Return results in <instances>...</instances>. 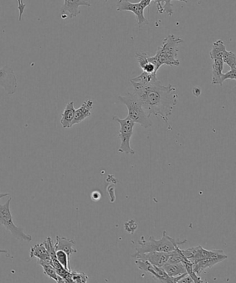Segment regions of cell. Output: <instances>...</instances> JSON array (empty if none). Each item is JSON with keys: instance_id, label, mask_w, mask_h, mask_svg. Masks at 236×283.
I'll return each instance as SVG.
<instances>
[{"instance_id": "obj_24", "label": "cell", "mask_w": 236, "mask_h": 283, "mask_svg": "<svg viewBox=\"0 0 236 283\" xmlns=\"http://www.w3.org/2000/svg\"><path fill=\"white\" fill-rule=\"evenodd\" d=\"M213 250H207L204 249L202 246H198V247H195V253H194L193 257L189 261L194 265L197 263V262L200 261V260L205 259V258H207L209 256L211 253H213Z\"/></svg>"}, {"instance_id": "obj_9", "label": "cell", "mask_w": 236, "mask_h": 283, "mask_svg": "<svg viewBox=\"0 0 236 283\" xmlns=\"http://www.w3.org/2000/svg\"><path fill=\"white\" fill-rule=\"evenodd\" d=\"M227 259V255L222 250H213L207 258L197 262L193 265V270L197 274H202L205 269L213 267L214 265Z\"/></svg>"}, {"instance_id": "obj_23", "label": "cell", "mask_w": 236, "mask_h": 283, "mask_svg": "<svg viewBox=\"0 0 236 283\" xmlns=\"http://www.w3.org/2000/svg\"><path fill=\"white\" fill-rule=\"evenodd\" d=\"M227 51L225 45L222 40H218L213 44L212 48L210 51V57L213 60H222L223 54Z\"/></svg>"}, {"instance_id": "obj_22", "label": "cell", "mask_w": 236, "mask_h": 283, "mask_svg": "<svg viewBox=\"0 0 236 283\" xmlns=\"http://www.w3.org/2000/svg\"><path fill=\"white\" fill-rule=\"evenodd\" d=\"M38 264L43 267L44 274L48 276L50 279H52L53 281L58 283H64L62 278L58 276L52 265L45 263V262L40 261V260H38Z\"/></svg>"}, {"instance_id": "obj_6", "label": "cell", "mask_w": 236, "mask_h": 283, "mask_svg": "<svg viewBox=\"0 0 236 283\" xmlns=\"http://www.w3.org/2000/svg\"><path fill=\"white\" fill-rule=\"evenodd\" d=\"M113 120L119 123L120 125L119 130V138L121 140L120 148L118 151L121 153H126L127 155H135V152L130 146V140L133 135L134 126L135 123L131 120L130 118L121 119L118 116H113Z\"/></svg>"}, {"instance_id": "obj_10", "label": "cell", "mask_w": 236, "mask_h": 283, "mask_svg": "<svg viewBox=\"0 0 236 283\" xmlns=\"http://www.w3.org/2000/svg\"><path fill=\"white\" fill-rule=\"evenodd\" d=\"M0 87L9 95L14 94L17 90V78L14 70L8 66L0 68Z\"/></svg>"}, {"instance_id": "obj_5", "label": "cell", "mask_w": 236, "mask_h": 283, "mask_svg": "<svg viewBox=\"0 0 236 283\" xmlns=\"http://www.w3.org/2000/svg\"><path fill=\"white\" fill-rule=\"evenodd\" d=\"M11 200L12 199L9 198L4 204H0V225L4 226L5 229L9 231L17 240L31 242L32 240L31 236L26 234L22 229L17 227L14 224L12 214L10 211Z\"/></svg>"}, {"instance_id": "obj_18", "label": "cell", "mask_w": 236, "mask_h": 283, "mask_svg": "<svg viewBox=\"0 0 236 283\" xmlns=\"http://www.w3.org/2000/svg\"><path fill=\"white\" fill-rule=\"evenodd\" d=\"M224 69V63L222 60H213L212 65V82L213 85H220L222 86V82L221 77Z\"/></svg>"}, {"instance_id": "obj_32", "label": "cell", "mask_w": 236, "mask_h": 283, "mask_svg": "<svg viewBox=\"0 0 236 283\" xmlns=\"http://www.w3.org/2000/svg\"><path fill=\"white\" fill-rule=\"evenodd\" d=\"M9 193H0V199L3 198V197H5L9 195Z\"/></svg>"}, {"instance_id": "obj_12", "label": "cell", "mask_w": 236, "mask_h": 283, "mask_svg": "<svg viewBox=\"0 0 236 283\" xmlns=\"http://www.w3.org/2000/svg\"><path fill=\"white\" fill-rule=\"evenodd\" d=\"M80 6L90 7L91 4L83 0H64V4L61 10V14H62L61 17L64 16V17H67V14H69V17L70 18L77 17L80 14L79 11V7Z\"/></svg>"}, {"instance_id": "obj_7", "label": "cell", "mask_w": 236, "mask_h": 283, "mask_svg": "<svg viewBox=\"0 0 236 283\" xmlns=\"http://www.w3.org/2000/svg\"><path fill=\"white\" fill-rule=\"evenodd\" d=\"M153 0H140V2L132 3L128 0H119L116 6V11H130L137 17V23L140 27L148 24V22L144 16L145 8L150 6Z\"/></svg>"}, {"instance_id": "obj_33", "label": "cell", "mask_w": 236, "mask_h": 283, "mask_svg": "<svg viewBox=\"0 0 236 283\" xmlns=\"http://www.w3.org/2000/svg\"><path fill=\"white\" fill-rule=\"evenodd\" d=\"M7 251L4 250H0V253H7Z\"/></svg>"}, {"instance_id": "obj_19", "label": "cell", "mask_w": 236, "mask_h": 283, "mask_svg": "<svg viewBox=\"0 0 236 283\" xmlns=\"http://www.w3.org/2000/svg\"><path fill=\"white\" fill-rule=\"evenodd\" d=\"M165 272L171 278L177 277L181 275L187 274L182 263L175 264H166L161 267Z\"/></svg>"}, {"instance_id": "obj_8", "label": "cell", "mask_w": 236, "mask_h": 283, "mask_svg": "<svg viewBox=\"0 0 236 283\" xmlns=\"http://www.w3.org/2000/svg\"><path fill=\"white\" fill-rule=\"evenodd\" d=\"M135 264L138 267L139 269L149 273L155 279L161 283H178L182 278L187 276V274L181 275L177 277L171 278L164 271V269L159 267L150 264L148 261L142 259H135Z\"/></svg>"}, {"instance_id": "obj_30", "label": "cell", "mask_w": 236, "mask_h": 283, "mask_svg": "<svg viewBox=\"0 0 236 283\" xmlns=\"http://www.w3.org/2000/svg\"><path fill=\"white\" fill-rule=\"evenodd\" d=\"M17 8H18L19 15V20H22V15L24 14V9L26 8V4H24L23 0H17Z\"/></svg>"}, {"instance_id": "obj_31", "label": "cell", "mask_w": 236, "mask_h": 283, "mask_svg": "<svg viewBox=\"0 0 236 283\" xmlns=\"http://www.w3.org/2000/svg\"><path fill=\"white\" fill-rule=\"evenodd\" d=\"M192 93L194 96L196 97H199L202 94V90L200 87H195L192 90Z\"/></svg>"}, {"instance_id": "obj_27", "label": "cell", "mask_w": 236, "mask_h": 283, "mask_svg": "<svg viewBox=\"0 0 236 283\" xmlns=\"http://www.w3.org/2000/svg\"><path fill=\"white\" fill-rule=\"evenodd\" d=\"M56 258L58 261L63 265L64 269L71 271L70 268V259L68 258L67 255L63 251H56Z\"/></svg>"}, {"instance_id": "obj_15", "label": "cell", "mask_w": 236, "mask_h": 283, "mask_svg": "<svg viewBox=\"0 0 236 283\" xmlns=\"http://www.w3.org/2000/svg\"><path fill=\"white\" fill-rule=\"evenodd\" d=\"M30 258H36L38 260L52 265L51 257L44 243L37 244L31 248Z\"/></svg>"}, {"instance_id": "obj_28", "label": "cell", "mask_w": 236, "mask_h": 283, "mask_svg": "<svg viewBox=\"0 0 236 283\" xmlns=\"http://www.w3.org/2000/svg\"><path fill=\"white\" fill-rule=\"evenodd\" d=\"M73 283H86L88 277L83 273H78L76 271H71Z\"/></svg>"}, {"instance_id": "obj_20", "label": "cell", "mask_w": 236, "mask_h": 283, "mask_svg": "<svg viewBox=\"0 0 236 283\" xmlns=\"http://www.w3.org/2000/svg\"><path fill=\"white\" fill-rule=\"evenodd\" d=\"M157 80H159V79L157 77V73L148 74V73L143 72L138 77L131 79L130 81L137 82L143 86H147V85L154 83Z\"/></svg>"}, {"instance_id": "obj_4", "label": "cell", "mask_w": 236, "mask_h": 283, "mask_svg": "<svg viewBox=\"0 0 236 283\" xmlns=\"http://www.w3.org/2000/svg\"><path fill=\"white\" fill-rule=\"evenodd\" d=\"M118 98L121 103L127 107L128 110L127 117L130 118L131 120L145 129L153 126V122L149 116L147 115L142 103L135 94L127 92L125 95H119Z\"/></svg>"}, {"instance_id": "obj_29", "label": "cell", "mask_w": 236, "mask_h": 283, "mask_svg": "<svg viewBox=\"0 0 236 283\" xmlns=\"http://www.w3.org/2000/svg\"><path fill=\"white\" fill-rule=\"evenodd\" d=\"M221 80H222V83L227 80H236V69H231L230 71L226 73V74H222L221 77Z\"/></svg>"}, {"instance_id": "obj_16", "label": "cell", "mask_w": 236, "mask_h": 283, "mask_svg": "<svg viewBox=\"0 0 236 283\" xmlns=\"http://www.w3.org/2000/svg\"><path fill=\"white\" fill-rule=\"evenodd\" d=\"M139 65L142 68L143 72L153 74L157 73L156 68L151 61V56H148L145 53H137L135 54Z\"/></svg>"}, {"instance_id": "obj_14", "label": "cell", "mask_w": 236, "mask_h": 283, "mask_svg": "<svg viewBox=\"0 0 236 283\" xmlns=\"http://www.w3.org/2000/svg\"><path fill=\"white\" fill-rule=\"evenodd\" d=\"M56 242L54 245L55 250L63 251L67 255L68 258L70 259V255L73 253H77L78 251L74 248V246L76 245L75 241L66 238L64 237L56 236Z\"/></svg>"}, {"instance_id": "obj_2", "label": "cell", "mask_w": 236, "mask_h": 283, "mask_svg": "<svg viewBox=\"0 0 236 283\" xmlns=\"http://www.w3.org/2000/svg\"><path fill=\"white\" fill-rule=\"evenodd\" d=\"M187 242V240H181L179 239L170 237L166 231L163 232L161 239L157 240L153 236H150L145 239L144 236L141 237L137 242L138 247L136 248V253H144L148 252H171L177 250L181 245Z\"/></svg>"}, {"instance_id": "obj_25", "label": "cell", "mask_w": 236, "mask_h": 283, "mask_svg": "<svg viewBox=\"0 0 236 283\" xmlns=\"http://www.w3.org/2000/svg\"><path fill=\"white\" fill-rule=\"evenodd\" d=\"M182 263L184 265V267H185L187 274L191 278L194 283H204L203 280L199 277L198 274L194 271L193 264L189 260H184Z\"/></svg>"}, {"instance_id": "obj_26", "label": "cell", "mask_w": 236, "mask_h": 283, "mask_svg": "<svg viewBox=\"0 0 236 283\" xmlns=\"http://www.w3.org/2000/svg\"><path fill=\"white\" fill-rule=\"evenodd\" d=\"M224 64H227L231 69H236V56L232 51H226L222 58Z\"/></svg>"}, {"instance_id": "obj_21", "label": "cell", "mask_w": 236, "mask_h": 283, "mask_svg": "<svg viewBox=\"0 0 236 283\" xmlns=\"http://www.w3.org/2000/svg\"><path fill=\"white\" fill-rule=\"evenodd\" d=\"M155 4L157 6V11L160 14L166 13L168 16H172L173 15V5L171 1L173 0H153ZM182 2L187 3V0H177Z\"/></svg>"}, {"instance_id": "obj_13", "label": "cell", "mask_w": 236, "mask_h": 283, "mask_svg": "<svg viewBox=\"0 0 236 283\" xmlns=\"http://www.w3.org/2000/svg\"><path fill=\"white\" fill-rule=\"evenodd\" d=\"M93 101L92 99H88L84 102L79 109L76 110L75 115L72 121V126L76 124H80L87 118L90 117L92 115L91 111L93 109Z\"/></svg>"}, {"instance_id": "obj_1", "label": "cell", "mask_w": 236, "mask_h": 283, "mask_svg": "<svg viewBox=\"0 0 236 283\" xmlns=\"http://www.w3.org/2000/svg\"><path fill=\"white\" fill-rule=\"evenodd\" d=\"M130 82L135 91L134 94L140 100L147 115L161 118L169 125V117L177 104L178 94L175 87L171 84L164 85L159 80L147 86Z\"/></svg>"}, {"instance_id": "obj_11", "label": "cell", "mask_w": 236, "mask_h": 283, "mask_svg": "<svg viewBox=\"0 0 236 283\" xmlns=\"http://www.w3.org/2000/svg\"><path fill=\"white\" fill-rule=\"evenodd\" d=\"M170 255L171 252H148L144 253H134L132 258L145 260L150 264L161 267L167 263Z\"/></svg>"}, {"instance_id": "obj_17", "label": "cell", "mask_w": 236, "mask_h": 283, "mask_svg": "<svg viewBox=\"0 0 236 283\" xmlns=\"http://www.w3.org/2000/svg\"><path fill=\"white\" fill-rule=\"evenodd\" d=\"M75 111L74 102H69L64 108L61 118V124L63 128H69L72 127V124L75 115Z\"/></svg>"}, {"instance_id": "obj_3", "label": "cell", "mask_w": 236, "mask_h": 283, "mask_svg": "<svg viewBox=\"0 0 236 283\" xmlns=\"http://www.w3.org/2000/svg\"><path fill=\"white\" fill-rule=\"evenodd\" d=\"M182 39L177 38L173 34H170L164 39L162 45L158 48L154 58L161 67L162 65L179 67L180 62L177 59L179 45L183 43Z\"/></svg>"}]
</instances>
